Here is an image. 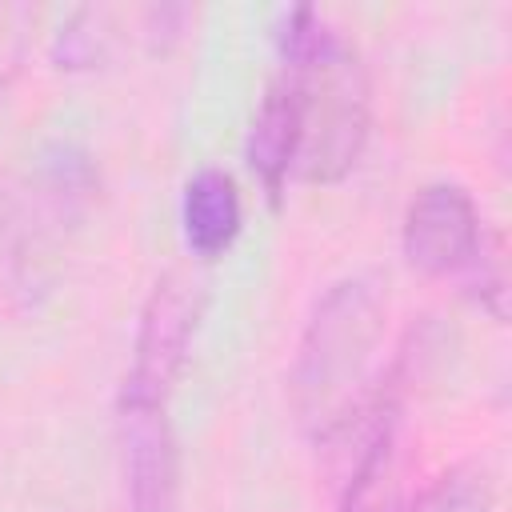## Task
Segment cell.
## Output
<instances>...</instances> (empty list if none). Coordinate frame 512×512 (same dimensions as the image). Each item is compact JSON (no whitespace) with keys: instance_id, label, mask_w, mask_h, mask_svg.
I'll use <instances>...</instances> for the list:
<instances>
[{"instance_id":"obj_1","label":"cell","mask_w":512,"mask_h":512,"mask_svg":"<svg viewBox=\"0 0 512 512\" xmlns=\"http://www.w3.org/2000/svg\"><path fill=\"white\" fill-rule=\"evenodd\" d=\"M384 320L388 292L376 272H352L316 300L296 344L288 392L300 428L320 448L348 432H364L376 412L384 384Z\"/></svg>"},{"instance_id":"obj_2","label":"cell","mask_w":512,"mask_h":512,"mask_svg":"<svg viewBox=\"0 0 512 512\" xmlns=\"http://www.w3.org/2000/svg\"><path fill=\"white\" fill-rule=\"evenodd\" d=\"M296 120L292 176L308 184L340 180L368 140V72L356 44L312 8H292L280 24V72Z\"/></svg>"},{"instance_id":"obj_3","label":"cell","mask_w":512,"mask_h":512,"mask_svg":"<svg viewBox=\"0 0 512 512\" xmlns=\"http://www.w3.org/2000/svg\"><path fill=\"white\" fill-rule=\"evenodd\" d=\"M404 260L436 280H456L492 320L508 316V276L500 240L460 184H424L404 212Z\"/></svg>"},{"instance_id":"obj_4","label":"cell","mask_w":512,"mask_h":512,"mask_svg":"<svg viewBox=\"0 0 512 512\" xmlns=\"http://www.w3.org/2000/svg\"><path fill=\"white\" fill-rule=\"evenodd\" d=\"M196 316H200V284L184 272H164L140 308L132 364L124 372L120 400L168 404V392L184 368L196 332Z\"/></svg>"},{"instance_id":"obj_5","label":"cell","mask_w":512,"mask_h":512,"mask_svg":"<svg viewBox=\"0 0 512 512\" xmlns=\"http://www.w3.org/2000/svg\"><path fill=\"white\" fill-rule=\"evenodd\" d=\"M412 500H416V484H412V440L404 428V408L400 396L380 384L376 412L360 432V452L352 460L336 512H408Z\"/></svg>"},{"instance_id":"obj_6","label":"cell","mask_w":512,"mask_h":512,"mask_svg":"<svg viewBox=\"0 0 512 512\" xmlns=\"http://www.w3.org/2000/svg\"><path fill=\"white\" fill-rule=\"evenodd\" d=\"M120 472L128 512H176L180 508V456L164 404L120 400Z\"/></svg>"},{"instance_id":"obj_7","label":"cell","mask_w":512,"mask_h":512,"mask_svg":"<svg viewBox=\"0 0 512 512\" xmlns=\"http://www.w3.org/2000/svg\"><path fill=\"white\" fill-rule=\"evenodd\" d=\"M180 228H184V244L204 260L220 256L236 240V232H240V192H236L228 172L200 168L184 184Z\"/></svg>"},{"instance_id":"obj_8","label":"cell","mask_w":512,"mask_h":512,"mask_svg":"<svg viewBox=\"0 0 512 512\" xmlns=\"http://www.w3.org/2000/svg\"><path fill=\"white\" fill-rule=\"evenodd\" d=\"M244 156H248V168L268 188V196H280V188L288 184L292 164H296V120H292V100H288V88L280 76L268 80V88L256 104V116H252V128L244 140Z\"/></svg>"},{"instance_id":"obj_9","label":"cell","mask_w":512,"mask_h":512,"mask_svg":"<svg viewBox=\"0 0 512 512\" xmlns=\"http://www.w3.org/2000/svg\"><path fill=\"white\" fill-rule=\"evenodd\" d=\"M120 12L116 8H76L56 32V64L60 68H96L112 60L120 44Z\"/></svg>"},{"instance_id":"obj_10","label":"cell","mask_w":512,"mask_h":512,"mask_svg":"<svg viewBox=\"0 0 512 512\" xmlns=\"http://www.w3.org/2000/svg\"><path fill=\"white\" fill-rule=\"evenodd\" d=\"M408 512H496V492L480 464H456L420 488Z\"/></svg>"},{"instance_id":"obj_11","label":"cell","mask_w":512,"mask_h":512,"mask_svg":"<svg viewBox=\"0 0 512 512\" xmlns=\"http://www.w3.org/2000/svg\"><path fill=\"white\" fill-rule=\"evenodd\" d=\"M36 272V228L0 188V292H20Z\"/></svg>"},{"instance_id":"obj_12","label":"cell","mask_w":512,"mask_h":512,"mask_svg":"<svg viewBox=\"0 0 512 512\" xmlns=\"http://www.w3.org/2000/svg\"><path fill=\"white\" fill-rule=\"evenodd\" d=\"M32 28H36V8L0 4V96L8 92V84L24 68V56H28V44H32Z\"/></svg>"}]
</instances>
